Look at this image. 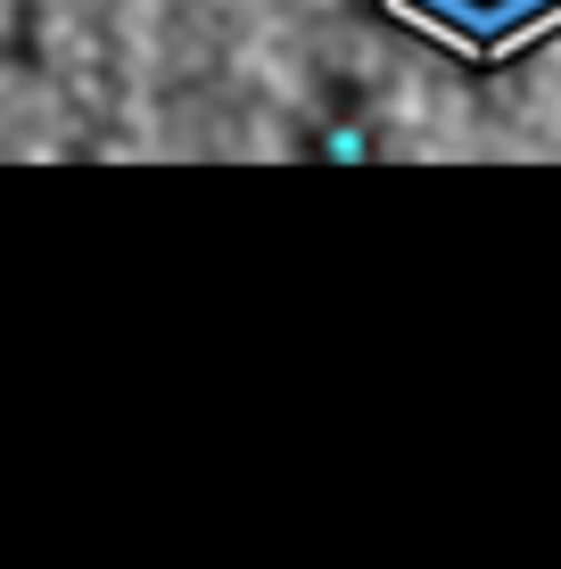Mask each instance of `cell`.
Returning a JSON list of instances; mask_svg holds the SVG:
<instances>
[{
	"label": "cell",
	"instance_id": "cell-1",
	"mask_svg": "<svg viewBox=\"0 0 561 569\" xmlns=\"http://www.w3.org/2000/svg\"><path fill=\"white\" fill-rule=\"evenodd\" d=\"M314 157H331V166H372L380 132L363 124V116H322V124H314Z\"/></svg>",
	"mask_w": 561,
	"mask_h": 569
}]
</instances>
